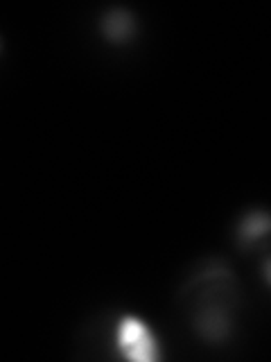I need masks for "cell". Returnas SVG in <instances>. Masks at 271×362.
Here are the masks:
<instances>
[{"instance_id": "1", "label": "cell", "mask_w": 271, "mask_h": 362, "mask_svg": "<svg viewBox=\"0 0 271 362\" xmlns=\"http://www.w3.org/2000/svg\"><path fill=\"white\" fill-rule=\"evenodd\" d=\"M116 346L122 351L124 358L131 360H154L161 356L156 337L152 331L143 324L138 317H122L118 324V335H116Z\"/></svg>"}, {"instance_id": "2", "label": "cell", "mask_w": 271, "mask_h": 362, "mask_svg": "<svg viewBox=\"0 0 271 362\" xmlns=\"http://www.w3.org/2000/svg\"><path fill=\"white\" fill-rule=\"evenodd\" d=\"M100 32L109 43H129L138 34V18L127 7H111L100 18Z\"/></svg>"}, {"instance_id": "3", "label": "cell", "mask_w": 271, "mask_h": 362, "mask_svg": "<svg viewBox=\"0 0 271 362\" xmlns=\"http://www.w3.org/2000/svg\"><path fill=\"white\" fill-rule=\"evenodd\" d=\"M197 333L206 339V342H224L233 333V322L229 310L219 303H208L197 313L195 317Z\"/></svg>"}, {"instance_id": "4", "label": "cell", "mask_w": 271, "mask_h": 362, "mask_svg": "<svg viewBox=\"0 0 271 362\" xmlns=\"http://www.w3.org/2000/svg\"><path fill=\"white\" fill-rule=\"evenodd\" d=\"M271 235V211L267 209H248L240 215L235 224V240L240 247H255L260 240Z\"/></svg>"}, {"instance_id": "5", "label": "cell", "mask_w": 271, "mask_h": 362, "mask_svg": "<svg viewBox=\"0 0 271 362\" xmlns=\"http://www.w3.org/2000/svg\"><path fill=\"white\" fill-rule=\"evenodd\" d=\"M260 272H263V279H265V283L271 288V254L269 256H265V260H263V265H260Z\"/></svg>"}]
</instances>
